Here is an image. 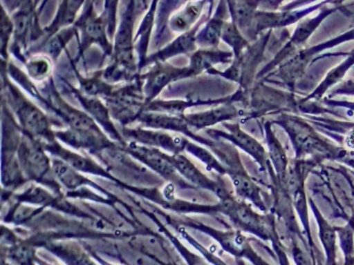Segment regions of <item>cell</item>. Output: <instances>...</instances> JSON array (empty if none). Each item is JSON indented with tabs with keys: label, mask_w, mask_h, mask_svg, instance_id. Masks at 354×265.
<instances>
[{
	"label": "cell",
	"mask_w": 354,
	"mask_h": 265,
	"mask_svg": "<svg viewBox=\"0 0 354 265\" xmlns=\"http://www.w3.org/2000/svg\"><path fill=\"white\" fill-rule=\"evenodd\" d=\"M279 124L286 128L291 137L297 157L308 153L327 157H337L339 155V150H337V148L321 138L320 135L314 132L313 128L302 120L296 117H285Z\"/></svg>",
	"instance_id": "6da1fadb"
},
{
	"label": "cell",
	"mask_w": 354,
	"mask_h": 265,
	"mask_svg": "<svg viewBox=\"0 0 354 265\" xmlns=\"http://www.w3.org/2000/svg\"><path fill=\"white\" fill-rule=\"evenodd\" d=\"M16 104V112L20 121L24 124L26 132L32 137H42V138H48L49 141L53 140V134L50 132V126H49L48 119L46 116L42 113V111L35 107L28 99H21L17 97L14 99Z\"/></svg>",
	"instance_id": "7a4b0ae2"
},
{
	"label": "cell",
	"mask_w": 354,
	"mask_h": 265,
	"mask_svg": "<svg viewBox=\"0 0 354 265\" xmlns=\"http://www.w3.org/2000/svg\"><path fill=\"white\" fill-rule=\"evenodd\" d=\"M51 105L53 109L61 115L66 120L67 124L71 126L74 130H91V132H98V134H103L100 128L95 124L94 120L84 112L80 110L72 108L71 106L68 105L66 101H64L61 97H57V95H53L50 97Z\"/></svg>",
	"instance_id": "3957f363"
},
{
	"label": "cell",
	"mask_w": 354,
	"mask_h": 265,
	"mask_svg": "<svg viewBox=\"0 0 354 265\" xmlns=\"http://www.w3.org/2000/svg\"><path fill=\"white\" fill-rule=\"evenodd\" d=\"M128 151L134 157L144 161L149 167L167 177H177V170L171 161V157L163 155L157 149L147 148L136 144H130Z\"/></svg>",
	"instance_id": "277c9868"
},
{
	"label": "cell",
	"mask_w": 354,
	"mask_h": 265,
	"mask_svg": "<svg viewBox=\"0 0 354 265\" xmlns=\"http://www.w3.org/2000/svg\"><path fill=\"white\" fill-rule=\"evenodd\" d=\"M57 136L59 139L71 145L74 148L94 150V149H103L109 147V142L104 135L91 130H80L70 128L67 132H59Z\"/></svg>",
	"instance_id": "5b68a950"
},
{
	"label": "cell",
	"mask_w": 354,
	"mask_h": 265,
	"mask_svg": "<svg viewBox=\"0 0 354 265\" xmlns=\"http://www.w3.org/2000/svg\"><path fill=\"white\" fill-rule=\"evenodd\" d=\"M20 159L28 174H47L50 169V161L38 142H24L20 146Z\"/></svg>",
	"instance_id": "8992f818"
},
{
	"label": "cell",
	"mask_w": 354,
	"mask_h": 265,
	"mask_svg": "<svg viewBox=\"0 0 354 265\" xmlns=\"http://www.w3.org/2000/svg\"><path fill=\"white\" fill-rule=\"evenodd\" d=\"M78 25L82 27L84 33V43L86 46L91 43H98L104 48L105 51L111 52V46L107 41L106 33H105L104 20L101 17L93 14L92 10L86 12V16L80 19Z\"/></svg>",
	"instance_id": "52a82bcc"
},
{
	"label": "cell",
	"mask_w": 354,
	"mask_h": 265,
	"mask_svg": "<svg viewBox=\"0 0 354 265\" xmlns=\"http://www.w3.org/2000/svg\"><path fill=\"white\" fill-rule=\"evenodd\" d=\"M225 128L230 130L229 135L221 134V136L230 139L237 146L241 147L246 153L256 159V161L262 166L264 169L266 166L267 155L260 143L254 140L252 137L244 132L237 124H225Z\"/></svg>",
	"instance_id": "ba28073f"
},
{
	"label": "cell",
	"mask_w": 354,
	"mask_h": 265,
	"mask_svg": "<svg viewBox=\"0 0 354 265\" xmlns=\"http://www.w3.org/2000/svg\"><path fill=\"white\" fill-rule=\"evenodd\" d=\"M254 93L256 95L252 97V109L259 114L272 111L283 106L290 107L293 99L288 93L266 87H261L260 90L258 89Z\"/></svg>",
	"instance_id": "9c48e42d"
},
{
	"label": "cell",
	"mask_w": 354,
	"mask_h": 265,
	"mask_svg": "<svg viewBox=\"0 0 354 265\" xmlns=\"http://www.w3.org/2000/svg\"><path fill=\"white\" fill-rule=\"evenodd\" d=\"M126 134L140 142L154 146L163 147L174 153H178L184 148L183 140L178 137L171 136L158 132H149L142 130H126ZM187 142H185V144Z\"/></svg>",
	"instance_id": "30bf717a"
},
{
	"label": "cell",
	"mask_w": 354,
	"mask_h": 265,
	"mask_svg": "<svg viewBox=\"0 0 354 265\" xmlns=\"http://www.w3.org/2000/svg\"><path fill=\"white\" fill-rule=\"evenodd\" d=\"M192 75L189 68H175L169 66H156L148 76V91L149 101L150 97H156L161 89L169 84L171 81L176 80V79L182 78L184 76H189Z\"/></svg>",
	"instance_id": "8fae6325"
},
{
	"label": "cell",
	"mask_w": 354,
	"mask_h": 265,
	"mask_svg": "<svg viewBox=\"0 0 354 265\" xmlns=\"http://www.w3.org/2000/svg\"><path fill=\"white\" fill-rule=\"evenodd\" d=\"M310 202L318 222L319 237L324 248L326 265H337V230L324 219L313 201Z\"/></svg>",
	"instance_id": "7c38bea8"
},
{
	"label": "cell",
	"mask_w": 354,
	"mask_h": 265,
	"mask_svg": "<svg viewBox=\"0 0 354 265\" xmlns=\"http://www.w3.org/2000/svg\"><path fill=\"white\" fill-rule=\"evenodd\" d=\"M258 4V2H229L233 24L239 29L240 32L248 33L252 39Z\"/></svg>",
	"instance_id": "4fadbf2b"
},
{
	"label": "cell",
	"mask_w": 354,
	"mask_h": 265,
	"mask_svg": "<svg viewBox=\"0 0 354 265\" xmlns=\"http://www.w3.org/2000/svg\"><path fill=\"white\" fill-rule=\"evenodd\" d=\"M236 115H237V110L229 106V107L217 108L203 113L192 114V115L186 116L185 120L188 126H194L196 128H204L213 126L217 122L231 119Z\"/></svg>",
	"instance_id": "5bb4252c"
},
{
	"label": "cell",
	"mask_w": 354,
	"mask_h": 265,
	"mask_svg": "<svg viewBox=\"0 0 354 265\" xmlns=\"http://www.w3.org/2000/svg\"><path fill=\"white\" fill-rule=\"evenodd\" d=\"M46 148L48 150L53 151L55 155H59L62 159L67 163L68 165L71 166L74 169L80 170V171L91 172L93 174H106L102 168L99 167L98 165L86 159V157H80L72 151L66 150L65 148H62L57 143L53 141V143H49Z\"/></svg>",
	"instance_id": "9a60e30c"
},
{
	"label": "cell",
	"mask_w": 354,
	"mask_h": 265,
	"mask_svg": "<svg viewBox=\"0 0 354 265\" xmlns=\"http://www.w3.org/2000/svg\"><path fill=\"white\" fill-rule=\"evenodd\" d=\"M196 29H194L189 32L184 33L183 35L176 39L174 43H171L169 47L165 48L162 51L157 53L156 55L151 57L149 61L152 60H158V61H165L167 58L171 56L177 55L180 53H186V52L192 51L196 48Z\"/></svg>",
	"instance_id": "2e32d148"
},
{
	"label": "cell",
	"mask_w": 354,
	"mask_h": 265,
	"mask_svg": "<svg viewBox=\"0 0 354 265\" xmlns=\"http://www.w3.org/2000/svg\"><path fill=\"white\" fill-rule=\"evenodd\" d=\"M78 99H80L82 105L86 108V111H88L97 121L100 122L113 137L119 139L120 141L122 140L119 132L115 130V126H113L111 119H109V109H107L99 99H88V97H82V95H80Z\"/></svg>",
	"instance_id": "e0dca14e"
},
{
	"label": "cell",
	"mask_w": 354,
	"mask_h": 265,
	"mask_svg": "<svg viewBox=\"0 0 354 265\" xmlns=\"http://www.w3.org/2000/svg\"><path fill=\"white\" fill-rule=\"evenodd\" d=\"M232 57V53L221 51H207L201 50L194 54L192 58V66L189 70L192 75L198 74L202 70L211 68L213 64L225 62Z\"/></svg>",
	"instance_id": "ac0fdd59"
},
{
	"label": "cell",
	"mask_w": 354,
	"mask_h": 265,
	"mask_svg": "<svg viewBox=\"0 0 354 265\" xmlns=\"http://www.w3.org/2000/svg\"><path fill=\"white\" fill-rule=\"evenodd\" d=\"M140 122L145 126L157 128L177 130V132H188L187 122L185 118L181 119L175 116L158 115V114L145 113L140 115Z\"/></svg>",
	"instance_id": "d6986e66"
},
{
	"label": "cell",
	"mask_w": 354,
	"mask_h": 265,
	"mask_svg": "<svg viewBox=\"0 0 354 265\" xmlns=\"http://www.w3.org/2000/svg\"><path fill=\"white\" fill-rule=\"evenodd\" d=\"M267 142L269 146V155L271 159L274 163L277 168V175H279V181L285 179L288 172V159L281 145L277 141V137L273 135L269 128V124H267Z\"/></svg>",
	"instance_id": "ffe728a7"
},
{
	"label": "cell",
	"mask_w": 354,
	"mask_h": 265,
	"mask_svg": "<svg viewBox=\"0 0 354 265\" xmlns=\"http://www.w3.org/2000/svg\"><path fill=\"white\" fill-rule=\"evenodd\" d=\"M202 6L203 3H189L185 10H181L179 14L174 16L169 22L173 30L181 32V31H185L190 28L194 21L198 18V14L202 10Z\"/></svg>",
	"instance_id": "44dd1931"
},
{
	"label": "cell",
	"mask_w": 354,
	"mask_h": 265,
	"mask_svg": "<svg viewBox=\"0 0 354 265\" xmlns=\"http://www.w3.org/2000/svg\"><path fill=\"white\" fill-rule=\"evenodd\" d=\"M221 37L225 43L233 48L236 59L239 58L243 54V50L248 47V41L244 39L239 29L233 23H225Z\"/></svg>",
	"instance_id": "7402d4cb"
},
{
	"label": "cell",
	"mask_w": 354,
	"mask_h": 265,
	"mask_svg": "<svg viewBox=\"0 0 354 265\" xmlns=\"http://www.w3.org/2000/svg\"><path fill=\"white\" fill-rule=\"evenodd\" d=\"M82 2L67 1L62 3L61 10H59L57 18L53 21L49 28V32H57V29L73 23L76 14L80 10Z\"/></svg>",
	"instance_id": "603a6c76"
},
{
	"label": "cell",
	"mask_w": 354,
	"mask_h": 265,
	"mask_svg": "<svg viewBox=\"0 0 354 265\" xmlns=\"http://www.w3.org/2000/svg\"><path fill=\"white\" fill-rule=\"evenodd\" d=\"M225 22L223 18L215 17L206 25L202 32L198 35V43L202 46H217L223 35Z\"/></svg>",
	"instance_id": "cb8c5ba5"
},
{
	"label": "cell",
	"mask_w": 354,
	"mask_h": 265,
	"mask_svg": "<svg viewBox=\"0 0 354 265\" xmlns=\"http://www.w3.org/2000/svg\"><path fill=\"white\" fill-rule=\"evenodd\" d=\"M339 246L345 258L354 257V217L344 227H335Z\"/></svg>",
	"instance_id": "d4e9b609"
},
{
	"label": "cell",
	"mask_w": 354,
	"mask_h": 265,
	"mask_svg": "<svg viewBox=\"0 0 354 265\" xmlns=\"http://www.w3.org/2000/svg\"><path fill=\"white\" fill-rule=\"evenodd\" d=\"M53 166L55 174H57V177L68 186H76V184H80V180L84 179L80 174L74 171L71 166L68 165L65 161L55 159Z\"/></svg>",
	"instance_id": "484cf974"
},
{
	"label": "cell",
	"mask_w": 354,
	"mask_h": 265,
	"mask_svg": "<svg viewBox=\"0 0 354 265\" xmlns=\"http://www.w3.org/2000/svg\"><path fill=\"white\" fill-rule=\"evenodd\" d=\"M291 252L296 265H315L314 259L310 256V252L308 248H302L300 242L295 239V235L292 236Z\"/></svg>",
	"instance_id": "4316f807"
},
{
	"label": "cell",
	"mask_w": 354,
	"mask_h": 265,
	"mask_svg": "<svg viewBox=\"0 0 354 265\" xmlns=\"http://www.w3.org/2000/svg\"><path fill=\"white\" fill-rule=\"evenodd\" d=\"M28 70L30 77L40 80L48 75L49 70H50V64H49L48 60L44 59V58L32 59L28 62Z\"/></svg>",
	"instance_id": "83f0119b"
},
{
	"label": "cell",
	"mask_w": 354,
	"mask_h": 265,
	"mask_svg": "<svg viewBox=\"0 0 354 265\" xmlns=\"http://www.w3.org/2000/svg\"><path fill=\"white\" fill-rule=\"evenodd\" d=\"M0 26H1V39H3V53L5 54L6 45L9 41L10 35L14 30V23L10 20L6 14L5 10L1 8V20H0Z\"/></svg>",
	"instance_id": "f1b7e54d"
}]
</instances>
